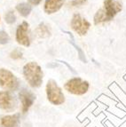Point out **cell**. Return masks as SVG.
<instances>
[{
    "label": "cell",
    "mask_w": 126,
    "mask_h": 127,
    "mask_svg": "<svg viewBox=\"0 0 126 127\" xmlns=\"http://www.w3.org/2000/svg\"><path fill=\"white\" fill-rule=\"evenodd\" d=\"M123 9L122 3L117 0H105L104 7L97 11L94 15V23L96 25L106 21H110Z\"/></svg>",
    "instance_id": "6da1fadb"
},
{
    "label": "cell",
    "mask_w": 126,
    "mask_h": 127,
    "mask_svg": "<svg viewBox=\"0 0 126 127\" xmlns=\"http://www.w3.org/2000/svg\"><path fill=\"white\" fill-rule=\"evenodd\" d=\"M23 75L26 81L33 88H38L43 83L42 68L36 62H29L23 67Z\"/></svg>",
    "instance_id": "7a4b0ae2"
},
{
    "label": "cell",
    "mask_w": 126,
    "mask_h": 127,
    "mask_svg": "<svg viewBox=\"0 0 126 127\" xmlns=\"http://www.w3.org/2000/svg\"><path fill=\"white\" fill-rule=\"evenodd\" d=\"M46 95L48 100L53 105H61L65 101L62 91L53 79L49 80L46 84Z\"/></svg>",
    "instance_id": "3957f363"
},
{
    "label": "cell",
    "mask_w": 126,
    "mask_h": 127,
    "mask_svg": "<svg viewBox=\"0 0 126 127\" xmlns=\"http://www.w3.org/2000/svg\"><path fill=\"white\" fill-rule=\"evenodd\" d=\"M20 82L13 73L5 69L0 68V87L7 92L16 91L19 88Z\"/></svg>",
    "instance_id": "277c9868"
},
{
    "label": "cell",
    "mask_w": 126,
    "mask_h": 127,
    "mask_svg": "<svg viewBox=\"0 0 126 127\" xmlns=\"http://www.w3.org/2000/svg\"><path fill=\"white\" fill-rule=\"evenodd\" d=\"M64 88L72 94L83 95L88 92L89 83L81 79L80 77H74L66 83Z\"/></svg>",
    "instance_id": "5b68a950"
},
{
    "label": "cell",
    "mask_w": 126,
    "mask_h": 127,
    "mask_svg": "<svg viewBox=\"0 0 126 127\" xmlns=\"http://www.w3.org/2000/svg\"><path fill=\"white\" fill-rule=\"evenodd\" d=\"M91 27V23L86 19L83 18L79 13H75L71 20V28L80 36L86 35Z\"/></svg>",
    "instance_id": "8992f818"
},
{
    "label": "cell",
    "mask_w": 126,
    "mask_h": 127,
    "mask_svg": "<svg viewBox=\"0 0 126 127\" xmlns=\"http://www.w3.org/2000/svg\"><path fill=\"white\" fill-rule=\"evenodd\" d=\"M18 106L16 98L10 92H0V108L7 112H12Z\"/></svg>",
    "instance_id": "52a82bcc"
},
{
    "label": "cell",
    "mask_w": 126,
    "mask_h": 127,
    "mask_svg": "<svg viewBox=\"0 0 126 127\" xmlns=\"http://www.w3.org/2000/svg\"><path fill=\"white\" fill-rule=\"evenodd\" d=\"M16 41L18 44L23 45V46H30V38L29 35V23L27 21H23L20 24L16 30Z\"/></svg>",
    "instance_id": "ba28073f"
},
{
    "label": "cell",
    "mask_w": 126,
    "mask_h": 127,
    "mask_svg": "<svg viewBox=\"0 0 126 127\" xmlns=\"http://www.w3.org/2000/svg\"><path fill=\"white\" fill-rule=\"evenodd\" d=\"M19 98L21 102L22 113L26 114L29 111L30 107L34 104V101L36 100V96L31 91L26 89V88H23L19 93Z\"/></svg>",
    "instance_id": "9c48e42d"
},
{
    "label": "cell",
    "mask_w": 126,
    "mask_h": 127,
    "mask_svg": "<svg viewBox=\"0 0 126 127\" xmlns=\"http://www.w3.org/2000/svg\"><path fill=\"white\" fill-rule=\"evenodd\" d=\"M21 116L20 114H13L0 118V127H20Z\"/></svg>",
    "instance_id": "30bf717a"
},
{
    "label": "cell",
    "mask_w": 126,
    "mask_h": 127,
    "mask_svg": "<svg viewBox=\"0 0 126 127\" xmlns=\"http://www.w3.org/2000/svg\"><path fill=\"white\" fill-rule=\"evenodd\" d=\"M64 4V0H45L44 3V12L47 14H52L60 10Z\"/></svg>",
    "instance_id": "8fae6325"
},
{
    "label": "cell",
    "mask_w": 126,
    "mask_h": 127,
    "mask_svg": "<svg viewBox=\"0 0 126 127\" xmlns=\"http://www.w3.org/2000/svg\"><path fill=\"white\" fill-rule=\"evenodd\" d=\"M16 10L18 11V13L23 16V17H28L32 11V7L30 4L28 3H21V4L16 5Z\"/></svg>",
    "instance_id": "7c38bea8"
},
{
    "label": "cell",
    "mask_w": 126,
    "mask_h": 127,
    "mask_svg": "<svg viewBox=\"0 0 126 127\" xmlns=\"http://www.w3.org/2000/svg\"><path fill=\"white\" fill-rule=\"evenodd\" d=\"M36 31L37 36L41 38H45L51 36V31H50V30H49L48 26L45 23H44V22H42V23H40L39 25H38Z\"/></svg>",
    "instance_id": "4fadbf2b"
},
{
    "label": "cell",
    "mask_w": 126,
    "mask_h": 127,
    "mask_svg": "<svg viewBox=\"0 0 126 127\" xmlns=\"http://www.w3.org/2000/svg\"><path fill=\"white\" fill-rule=\"evenodd\" d=\"M70 43H71V45H73L75 48H76V50L77 51V53H78V56H79V59L82 61L83 62H84V63H86L87 62V60H86V57H85V55H84V52L81 50V48H80L79 46H77V45L74 43V41L73 40H70L69 41Z\"/></svg>",
    "instance_id": "5bb4252c"
},
{
    "label": "cell",
    "mask_w": 126,
    "mask_h": 127,
    "mask_svg": "<svg viewBox=\"0 0 126 127\" xmlns=\"http://www.w3.org/2000/svg\"><path fill=\"white\" fill-rule=\"evenodd\" d=\"M4 21L8 24H13L16 21V16H15L14 13H13V11H10V12H8V13L5 14V16H4Z\"/></svg>",
    "instance_id": "9a60e30c"
},
{
    "label": "cell",
    "mask_w": 126,
    "mask_h": 127,
    "mask_svg": "<svg viewBox=\"0 0 126 127\" xmlns=\"http://www.w3.org/2000/svg\"><path fill=\"white\" fill-rule=\"evenodd\" d=\"M10 41V36L4 30H0V45L8 44Z\"/></svg>",
    "instance_id": "2e32d148"
},
{
    "label": "cell",
    "mask_w": 126,
    "mask_h": 127,
    "mask_svg": "<svg viewBox=\"0 0 126 127\" xmlns=\"http://www.w3.org/2000/svg\"><path fill=\"white\" fill-rule=\"evenodd\" d=\"M11 58L13 60H19V59H21L22 58V53L21 51H20L19 49H14L10 54Z\"/></svg>",
    "instance_id": "e0dca14e"
},
{
    "label": "cell",
    "mask_w": 126,
    "mask_h": 127,
    "mask_svg": "<svg viewBox=\"0 0 126 127\" xmlns=\"http://www.w3.org/2000/svg\"><path fill=\"white\" fill-rule=\"evenodd\" d=\"M87 0H74L72 2V4L73 5H83L84 4L86 3Z\"/></svg>",
    "instance_id": "ac0fdd59"
},
{
    "label": "cell",
    "mask_w": 126,
    "mask_h": 127,
    "mask_svg": "<svg viewBox=\"0 0 126 127\" xmlns=\"http://www.w3.org/2000/svg\"><path fill=\"white\" fill-rule=\"evenodd\" d=\"M28 1L32 5H38L40 3L42 2V0H28Z\"/></svg>",
    "instance_id": "d6986e66"
},
{
    "label": "cell",
    "mask_w": 126,
    "mask_h": 127,
    "mask_svg": "<svg viewBox=\"0 0 126 127\" xmlns=\"http://www.w3.org/2000/svg\"><path fill=\"white\" fill-rule=\"evenodd\" d=\"M62 62V63H64V64H66V65H67V67H68V68H69V69H70V70H71L72 72H73V73H75V74H76V71H75V70H74V69H73V68H71V67H70V66H69V65H68V64H67V62Z\"/></svg>",
    "instance_id": "ffe728a7"
}]
</instances>
